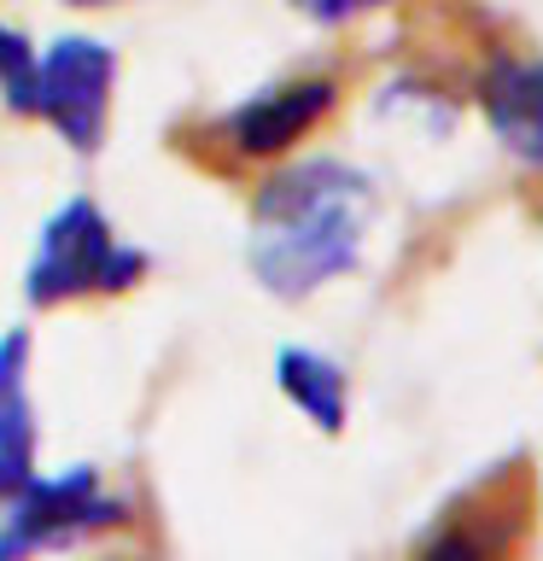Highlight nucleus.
<instances>
[{
    "label": "nucleus",
    "instance_id": "f257e3e1",
    "mask_svg": "<svg viewBox=\"0 0 543 561\" xmlns=\"http://www.w3.org/2000/svg\"><path fill=\"white\" fill-rule=\"evenodd\" d=\"M252 275L275 298H310L357 270L368 234V175L339 158L280 164L252 193Z\"/></svg>",
    "mask_w": 543,
    "mask_h": 561
},
{
    "label": "nucleus",
    "instance_id": "f03ea898",
    "mask_svg": "<svg viewBox=\"0 0 543 561\" xmlns=\"http://www.w3.org/2000/svg\"><path fill=\"white\" fill-rule=\"evenodd\" d=\"M147 270H152V257L123 240L112 217L88 193H70L42 222V234H35L24 298L35 310L82 305V298H117V293H135L147 280Z\"/></svg>",
    "mask_w": 543,
    "mask_h": 561
},
{
    "label": "nucleus",
    "instance_id": "7ed1b4c3",
    "mask_svg": "<svg viewBox=\"0 0 543 561\" xmlns=\"http://www.w3.org/2000/svg\"><path fill=\"white\" fill-rule=\"evenodd\" d=\"M333 112H339V77H287L228 105L222 117H205L193 135L175 129V147L217 175H240L292 158Z\"/></svg>",
    "mask_w": 543,
    "mask_h": 561
},
{
    "label": "nucleus",
    "instance_id": "20e7f679",
    "mask_svg": "<svg viewBox=\"0 0 543 561\" xmlns=\"http://www.w3.org/2000/svg\"><path fill=\"white\" fill-rule=\"evenodd\" d=\"M123 520V497H112L100 468H65V473H30L24 485L0 503V561H35L65 543H82L88 533Z\"/></svg>",
    "mask_w": 543,
    "mask_h": 561
},
{
    "label": "nucleus",
    "instance_id": "39448f33",
    "mask_svg": "<svg viewBox=\"0 0 543 561\" xmlns=\"http://www.w3.org/2000/svg\"><path fill=\"white\" fill-rule=\"evenodd\" d=\"M112 88H117V53L94 42V35H59L42 53L35 117L77 158H94L105 140V123H112Z\"/></svg>",
    "mask_w": 543,
    "mask_h": 561
},
{
    "label": "nucleus",
    "instance_id": "423d86ee",
    "mask_svg": "<svg viewBox=\"0 0 543 561\" xmlns=\"http://www.w3.org/2000/svg\"><path fill=\"white\" fill-rule=\"evenodd\" d=\"M525 515H532L525 473L502 468L432 520V533L420 538L415 561H515L525 543Z\"/></svg>",
    "mask_w": 543,
    "mask_h": 561
},
{
    "label": "nucleus",
    "instance_id": "0eeeda50",
    "mask_svg": "<svg viewBox=\"0 0 543 561\" xmlns=\"http://www.w3.org/2000/svg\"><path fill=\"white\" fill-rule=\"evenodd\" d=\"M480 112L508 152L543 170V59H497L480 82Z\"/></svg>",
    "mask_w": 543,
    "mask_h": 561
},
{
    "label": "nucleus",
    "instance_id": "6e6552de",
    "mask_svg": "<svg viewBox=\"0 0 543 561\" xmlns=\"http://www.w3.org/2000/svg\"><path fill=\"white\" fill-rule=\"evenodd\" d=\"M275 386H280V398H287L292 410L310 421V427L345 433L350 380H345V368L333 363V357H322V351H310V345H280V357H275Z\"/></svg>",
    "mask_w": 543,
    "mask_h": 561
},
{
    "label": "nucleus",
    "instance_id": "1a4fd4ad",
    "mask_svg": "<svg viewBox=\"0 0 543 561\" xmlns=\"http://www.w3.org/2000/svg\"><path fill=\"white\" fill-rule=\"evenodd\" d=\"M30 328L0 333V456L35 468V403H30Z\"/></svg>",
    "mask_w": 543,
    "mask_h": 561
},
{
    "label": "nucleus",
    "instance_id": "9d476101",
    "mask_svg": "<svg viewBox=\"0 0 543 561\" xmlns=\"http://www.w3.org/2000/svg\"><path fill=\"white\" fill-rule=\"evenodd\" d=\"M35 77H42V53L30 47L24 30L0 24V100L18 117H35Z\"/></svg>",
    "mask_w": 543,
    "mask_h": 561
},
{
    "label": "nucleus",
    "instance_id": "9b49d317",
    "mask_svg": "<svg viewBox=\"0 0 543 561\" xmlns=\"http://www.w3.org/2000/svg\"><path fill=\"white\" fill-rule=\"evenodd\" d=\"M374 7H385V0H292V12H304L310 24H350Z\"/></svg>",
    "mask_w": 543,
    "mask_h": 561
},
{
    "label": "nucleus",
    "instance_id": "f8f14e48",
    "mask_svg": "<svg viewBox=\"0 0 543 561\" xmlns=\"http://www.w3.org/2000/svg\"><path fill=\"white\" fill-rule=\"evenodd\" d=\"M65 7H129V0H65Z\"/></svg>",
    "mask_w": 543,
    "mask_h": 561
}]
</instances>
